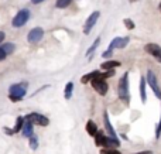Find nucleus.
<instances>
[{
  "instance_id": "nucleus-1",
  "label": "nucleus",
  "mask_w": 161,
  "mask_h": 154,
  "mask_svg": "<svg viewBox=\"0 0 161 154\" xmlns=\"http://www.w3.org/2000/svg\"><path fill=\"white\" fill-rule=\"evenodd\" d=\"M117 95L126 105L130 103V91H129V72H125L117 85Z\"/></svg>"
},
{
  "instance_id": "nucleus-2",
  "label": "nucleus",
  "mask_w": 161,
  "mask_h": 154,
  "mask_svg": "<svg viewBox=\"0 0 161 154\" xmlns=\"http://www.w3.org/2000/svg\"><path fill=\"white\" fill-rule=\"evenodd\" d=\"M25 86H27V85H24V84H14V85H11V86L8 88V99H10L11 102L21 101V99L24 98L25 92H27Z\"/></svg>"
},
{
  "instance_id": "nucleus-3",
  "label": "nucleus",
  "mask_w": 161,
  "mask_h": 154,
  "mask_svg": "<svg viewBox=\"0 0 161 154\" xmlns=\"http://www.w3.org/2000/svg\"><path fill=\"white\" fill-rule=\"evenodd\" d=\"M91 85H92V88H93V89L102 96H105L106 93H108V91H109V85L106 84L105 79L100 78V72H99V75L95 76V78L91 81Z\"/></svg>"
},
{
  "instance_id": "nucleus-4",
  "label": "nucleus",
  "mask_w": 161,
  "mask_h": 154,
  "mask_svg": "<svg viewBox=\"0 0 161 154\" xmlns=\"http://www.w3.org/2000/svg\"><path fill=\"white\" fill-rule=\"evenodd\" d=\"M28 19H30V11H28V8H21V10L13 17L11 25H13V27H17V28L23 27V25L28 21Z\"/></svg>"
},
{
  "instance_id": "nucleus-5",
  "label": "nucleus",
  "mask_w": 161,
  "mask_h": 154,
  "mask_svg": "<svg viewBox=\"0 0 161 154\" xmlns=\"http://www.w3.org/2000/svg\"><path fill=\"white\" fill-rule=\"evenodd\" d=\"M146 81L148 82V86L153 89V92H154V95H156V98H161V91H160V88H158V84H157V76H156V74L153 72L151 69H148L147 71V75H146Z\"/></svg>"
},
{
  "instance_id": "nucleus-6",
  "label": "nucleus",
  "mask_w": 161,
  "mask_h": 154,
  "mask_svg": "<svg viewBox=\"0 0 161 154\" xmlns=\"http://www.w3.org/2000/svg\"><path fill=\"white\" fill-rule=\"evenodd\" d=\"M25 120L31 122L33 124L36 123V124H38V126H48V123H50L47 116L41 115V113H36V112H33V113L25 116Z\"/></svg>"
},
{
  "instance_id": "nucleus-7",
  "label": "nucleus",
  "mask_w": 161,
  "mask_h": 154,
  "mask_svg": "<svg viewBox=\"0 0 161 154\" xmlns=\"http://www.w3.org/2000/svg\"><path fill=\"white\" fill-rule=\"evenodd\" d=\"M42 37H44V30L41 27H36L28 33L27 40L30 44H37V42H40L42 40Z\"/></svg>"
},
{
  "instance_id": "nucleus-8",
  "label": "nucleus",
  "mask_w": 161,
  "mask_h": 154,
  "mask_svg": "<svg viewBox=\"0 0 161 154\" xmlns=\"http://www.w3.org/2000/svg\"><path fill=\"white\" fill-rule=\"evenodd\" d=\"M99 16H100L99 11H93V13L88 17V20H86V23H85V27H83V33H85V34L91 33V30L95 27L96 21L99 20Z\"/></svg>"
},
{
  "instance_id": "nucleus-9",
  "label": "nucleus",
  "mask_w": 161,
  "mask_h": 154,
  "mask_svg": "<svg viewBox=\"0 0 161 154\" xmlns=\"http://www.w3.org/2000/svg\"><path fill=\"white\" fill-rule=\"evenodd\" d=\"M127 42H129V37H116V38H113L110 41V45H109V48L108 50H112L113 51L114 48H125L126 45H127Z\"/></svg>"
},
{
  "instance_id": "nucleus-10",
  "label": "nucleus",
  "mask_w": 161,
  "mask_h": 154,
  "mask_svg": "<svg viewBox=\"0 0 161 154\" xmlns=\"http://www.w3.org/2000/svg\"><path fill=\"white\" fill-rule=\"evenodd\" d=\"M144 51H146V52H148L150 55H153L154 58H158V57L161 55V47H160L158 44H156V42H150V44H146Z\"/></svg>"
},
{
  "instance_id": "nucleus-11",
  "label": "nucleus",
  "mask_w": 161,
  "mask_h": 154,
  "mask_svg": "<svg viewBox=\"0 0 161 154\" xmlns=\"http://www.w3.org/2000/svg\"><path fill=\"white\" fill-rule=\"evenodd\" d=\"M103 120H105V127H106V130H108V135H109V137L117 139L116 132H114V130H113V127H112L110 120H109V115H108V112H105V113H103Z\"/></svg>"
},
{
  "instance_id": "nucleus-12",
  "label": "nucleus",
  "mask_w": 161,
  "mask_h": 154,
  "mask_svg": "<svg viewBox=\"0 0 161 154\" xmlns=\"http://www.w3.org/2000/svg\"><path fill=\"white\" fill-rule=\"evenodd\" d=\"M93 137H95V143H96L97 147H106L108 146V137L103 135V132H99V130H97V133L93 136Z\"/></svg>"
},
{
  "instance_id": "nucleus-13",
  "label": "nucleus",
  "mask_w": 161,
  "mask_h": 154,
  "mask_svg": "<svg viewBox=\"0 0 161 154\" xmlns=\"http://www.w3.org/2000/svg\"><path fill=\"white\" fill-rule=\"evenodd\" d=\"M21 133H23V136H24V137L30 139L31 136L34 135L33 123H31V122H28V120H24V124H23V127H21Z\"/></svg>"
},
{
  "instance_id": "nucleus-14",
  "label": "nucleus",
  "mask_w": 161,
  "mask_h": 154,
  "mask_svg": "<svg viewBox=\"0 0 161 154\" xmlns=\"http://www.w3.org/2000/svg\"><path fill=\"white\" fill-rule=\"evenodd\" d=\"M24 120H25V118L19 116L17 120H16V127H14L13 130L6 129V133H8V135H14V133H17V132H21V127H23V124H24Z\"/></svg>"
},
{
  "instance_id": "nucleus-15",
  "label": "nucleus",
  "mask_w": 161,
  "mask_h": 154,
  "mask_svg": "<svg viewBox=\"0 0 161 154\" xmlns=\"http://www.w3.org/2000/svg\"><path fill=\"white\" fill-rule=\"evenodd\" d=\"M86 133L89 136H95L97 133V126L93 120H88L86 122Z\"/></svg>"
},
{
  "instance_id": "nucleus-16",
  "label": "nucleus",
  "mask_w": 161,
  "mask_h": 154,
  "mask_svg": "<svg viewBox=\"0 0 161 154\" xmlns=\"http://www.w3.org/2000/svg\"><path fill=\"white\" fill-rule=\"evenodd\" d=\"M116 67H120L119 61H106V62H103V64L100 65V68H102L103 71H112V69H114Z\"/></svg>"
},
{
  "instance_id": "nucleus-17",
  "label": "nucleus",
  "mask_w": 161,
  "mask_h": 154,
  "mask_svg": "<svg viewBox=\"0 0 161 154\" xmlns=\"http://www.w3.org/2000/svg\"><path fill=\"white\" fill-rule=\"evenodd\" d=\"M146 76H142V79H140V96H142V102L143 103H146V101H147V95H146Z\"/></svg>"
},
{
  "instance_id": "nucleus-18",
  "label": "nucleus",
  "mask_w": 161,
  "mask_h": 154,
  "mask_svg": "<svg viewBox=\"0 0 161 154\" xmlns=\"http://www.w3.org/2000/svg\"><path fill=\"white\" fill-rule=\"evenodd\" d=\"M72 91H74V84L72 82H68L67 85H65V91H64V96L67 101H69L71 96H72Z\"/></svg>"
},
{
  "instance_id": "nucleus-19",
  "label": "nucleus",
  "mask_w": 161,
  "mask_h": 154,
  "mask_svg": "<svg viewBox=\"0 0 161 154\" xmlns=\"http://www.w3.org/2000/svg\"><path fill=\"white\" fill-rule=\"evenodd\" d=\"M99 75V71H93V72H91V74H86V75H83L82 76V84H88V82H91L92 79L95 78V76H97Z\"/></svg>"
},
{
  "instance_id": "nucleus-20",
  "label": "nucleus",
  "mask_w": 161,
  "mask_h": 154,
  "mask_svg": "<svg viewBox=\"0 0 161 154\" xmlns=\"http://www.w3.org/2000/svg\"><path fill=\"white\" fill-rule=\"evenodd\" d=\"M2 48L4 50V52L8 55V54H11L14 51V44H13V42H6V44L2 45Z\"/></svg>"
},
{
  "instance_id": "nucleus-21",
  "label": "nucleus",
  "mask_w": 161,
  "mask_h": 154,
  "mask_svg": "<svg viewBox=\"0 0 161 154\" xmlns=\"http://www.w3.org/2000/svg\"><path fill=\"white\" fill-rule=\"evenodd\" d=\"M71 2H72V0H57L55 6L58 8H65V7H68V6L71 4Z\"/></svg>"
},
{
  "instance_id": "nucleus-22",
  "label": "nucleus",
  "mask_w": 161,
  "mask_h": 154,
  "mask_svg": "<svg viewBox=\"0 0 161 154\" xmlns=\"http://www.w3.org/2000/svg\"><path fill=\"white\" fill-rule=\"evenodd\" d=\"M99 42H100V37H97V38H96V40H95L93 45H92V47H91V48H89V50H88V51H86V55H91V54H92V52H93V51H95V50H96V48H97V47H99Z\"/></svg>"
},
{
  "instance_id": "nucleus-23",
  "label": "nucleus",
  "mask_w": 161,
  "mask_h": 154,
  "mask_svg": "<svg viewBox=\"0 0 161 154\" xmlns=\"http://www.w3.org/2000/svg\"><path fill=\"white\" fill-rule=\"evenodd\" d=\"M30 147H31L33 150H36L37 147H38V139H37L34 135L30 137Z\"/></svg>"
},
{
  "instance_id": "nucleus-24",
  "label": "nucleus",
  "mask_w": 161,
  "mask_h": 154,
  "mask_svg": "<svg viewBox=\"0 0 161 154\" xmlns=\"http://www.w3.org/2000/svg\"><path fill=\"white\" fill-rule=\"evenodd\" d=\"M100 154H120V153L114 149H102L100 150Z\"/></svg>"
},
{
  "instance_id": "nucleus-25",
  "label": "nucleus",
  "mask_w": 161,
  "mask_h": 154,
  "mask_svg": "<svg viewBox=\"0 0 161 154\" xmlns=\"http://www.w3.org/2000/svg\"><path fill=\"white\" fill-rule=\"evenodd\" d=\"M125 25L129 28V30H133V28H134V23L131 21L130 19H126V20H125Z\"/></svg>"
},
{
  "instance_id": "nucleus-26",
  "label": "nucleus",
  "mask_w": 161,
  "mask_h": 154,
  "mask_svg": "<svg viewBox=\"0 0 161 154\" xmlns=\"http://www.w3.org/2000/svg\"><path fill=\"white\" fill-rule=\"evenodd\" d=\"M160 136H161V119H160L158 124H157V129H156V139L157 140L160 139Z\"/></svg>"
},
{
  "instance_id": "nucleus-27",
  "label": "nucleus",
  "mask_w": 161,
  "mask_h": 154,
  "mask_svg": "<svg viewBox=\"0 0 161 154\" xmlns=\"http://www.w3.org/2000/svg\"><path fill=\"white\" fill-rule=\"evenodd\" d=\"M112 54H113V51H112V50H106L105 52L102 54V57H103V58H110Z\"/></svg>"
},
{
  "instance_id": "nucleus-28",
  "label": "nucleus",
  "mask_w": 161,
  "mask_h": 154,
  "mask_svg": "<svg viewBox=\"0 0 161 154\" xmlns=\"http://www.w3.org/2000/svg\"><path fill=\"white\" fill-rule=\"evenodd\" d=\"M6 57H7V54L4 52V50H3L2 47H0V61H3V59H6Z\"/></svg>"
},
{
  "instance_id": "nucleus-29",
  "label": "nucleus",
  "mask_w": 161,
  "mask_h": 154,
  "mask_svg": "<svg viewBox=\"0 0 161 154\" xmlns=\"http://www.w3.org/2000/svg\"><path fill=\"white\" fill-rule=\"evenodd\" d=\"M4 33H3V31H0V44H2V42H3V40H4Z\"/></svg>"
},
{
  "instance_id": "nucleus-30",
  "label": "nucleus",
  "mask_w": 161,
  "mask_h": 154,
  "mask_svg": "<svg viewBox=\"0 0 161 154\" xmlns=\"http://www.w3.org/2000/svg\"><path fill=\"white\" fill-rule=\"evenodd\" d=\"M136 154H153V151H150V150H147V151H140V153H136Z\"/></svg>"
},
{
  "instance_id": "nucleus-31",
  "label": "nucleus",
  "mask_w": 161,
  "mask_h": 154,
  "mask_svg": "<svg viewBox=\"0 0 161 154\" xmlns=\"http://www.w3.org/2000/svg\"><path fill=\"white\" fill-rule=\"evenodd\" d=\"M41 2H44V0H31V3H34V4H38Z\"/></svg>"
},
{
  "instance_id": "nucleus-32",
  "label": "nucleus",
  "mask_w": 161,
  "mask_h": 154,
  "mask_svg": "<svg viewBox=\"0 0 161 154\" xmlns=\"http://www.w3.org/2000/svg\"><path fill=\"white\" fill-rule=\"evenodd\" d=\"M157 59H158V61L161 62V55H160V57H158V58H157Z\"/></svg>"
},
{
  "instance_id": "nucleus-33",
  "label": "nucleus",
  "mask_w": 161,
  "mask_h": 154,
  "mask_svg": "<svg viewBox=\"0 0 161 154\" xmlns=\"http://www.w3.org/2000/svg\"><path fill=\"white\" fill-rule=\"evenodd\" d=\"M160 10H161V4H160Z\"/></svg>"
}]
</instances>
